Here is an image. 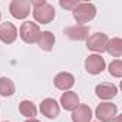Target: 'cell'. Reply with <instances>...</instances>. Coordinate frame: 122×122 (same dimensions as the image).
<instances>
[{
    "mask_svg": "<svg viewBox=\"0 0 122 122\" xmlns=\"http://www.w3.org/2000/svg\"><path fill=\"white\" fill-rule=\"evenodd\" d=\"M30 6H33V17L37 23L47 25L55 19V7L49 5L46 0H33L30 2Z\"/></svg>",
    "mask_w": 122,
    "mask_h": 122,
    "instance_id": "1",
    "label": "cell"
},
{
    "mask_svg": "<svg viewBox=\"0 0 122 122\" xmlns=\"http://www.w3.org/2000/svg\"><path fill=\"white\" fill-rule=\"evenodd\" d=\"M72 12H73V19L79 25L88 23L92 19H95V16H96V7L92 3H82L81 2Z\"/></svg>",
    "mask_w": 122,
    "mask_h": 122,
    "instance_id": "2",
    "label": "cell"
},
{
    "mask_svg": "<svg viewBox=\"0 0 122 122\" xmlns=\"http://www.w3.org/2000/svg\"><path fill=\"white\" fill-rule=\"evenodd\" d=\"M19 33L25 43H37L39 36H40V29L33 22H25L22 23Z\"/></svg>",
    "mask_w": 122,
    "mask_h": 122,
    "instance_id": "3",
    "label": "cell"
},
{
    "mask_svg": "<svg viewBox=\"0 0 122 122\" xmlns=\"http://www.w3.org/2000/svg\"><path fill=\"white\" fill-rule=\"evenodd\" d=\"M98 122H112L116 116H118V108L115 103L111 102H102L98 105L96 112H95Z\"/></svg>",
    "mask_w": 122,
    "mask_h": 122,
    "instance_id": "4",
    "label": "cell"
},
{
    "mask_svg": "<svg viewBox=\"0 0 122 122\" xmlns=\"http://www.w3.org/2000/svg\"><path fill=\"white\" fill-rule=\"evenodd\" d=\"M108 42H109L108 36H106L105 33L98 32V33H93V35L88 36V39H86V46H88L89 50H92V52H95L96 55H99V53H102V52H106V45H108Z\"/></svg>",
    "mask_w": 122,
    "mask_h": 122,
    "instance_id": "5",
    "label": "cell"
},
{
    "mask_svg": "<svg viewBox=\"0 0 122 122\" xmlns=\"http://www.w3.org/2000/svg\"><path fill=\"white\" fill-rule=\"evenodd\" d=\"M9 10L15 19H26L30 15V2L29 0H13L9 5Z\"/></svg>",
    "mask_w": 122,
    "mask_h": 122,
    "instance_id": "6",
    "label": "cell"
},
{
    "mask_svg": "<svg viewBox=\"0 0 122 122\" xmlns=\"http://www.w3.org/2000/svg\"><path fill=\"white\" fill-rule=\"evenodd\" d=\"M85 69L91 75H99L105 69V60L101 55H89L85 60Z\"/></svg>",
    "mask_w": 122,
    "mask_h": 122,
    "instance_id": "7",
    "label": "cell"
},
{
    "mask_svg": "<svg viewBox=\"0 0 122 122\" xmlns=\"http://www.w3.org/2000/svg\"><path fill=\"white\" fill-rule=\"evenodd\" d=\"M65 35L71 40H85L89 35V26L85 25H73L65 29Z\"/></svg>",
    "mask_w": 122,
    "mask_h": 122,
    "instance_id": "8",
    "label": "cell"
},
{
    "mask_svg": "<svg viewBox=\"0 0 122 122\" xmlns=\"http://www.w3.org/2000/svg\"><path fill=\"white\" fill-rule=\"evenodd\" d=\"M17 37V29L13 23L6 22L0 25V40L6 45H10L16 40Z\"/></svg>",
    "mask_w": 122,
    "mask_h": 122,
    "instance_id": "9",
    "label": "cell"
},
{
    "mask_svg": "<svg viewBox=\"0 0 122 122\" xmlns=\"http://www.w3.org/2000/svg\"><path fill=\"white\" fill-rule=\"evenodd\" d=\"M59 111H60L59 103H57L53 98H46V99H43L42 103H40V112H42L46 118H49V119H55V118L59 115Z\"/></svg>",
    "mask_w": 122,
    "mask_h": 122,
    "instance_id": "10",
    "label": "cell"
},
{
    "mask_svg": "<svg viewBox=\"0 0 122 122\" xmlns=\"http://www.w3.org/2000/svg\"><path fill=\"white\" fill-rule=\"evenodd\" d=\"M95 93L99 99L102 101H109L112 98L116 96L118 93V88L113 85V83H99L96 88H95Z\"/></svg>",
    "mask_w": 122,
    "mask_h": 122,
    "instance_id": "11",
    "label": "cell"
},
{
    "mask_svg": "<svg viewBox=\"0 0 122 122\" xmlns=\"http://www.w3.org/2000/svg\"><path fill=\"white\" fill-rule=\"evenodd\" d=\"M55 86L60 91H69L75 85V78L69 72H60L55 76Z\"/></svg>",
    "mask_w": 122,
    "mask_h": 122,
    "instance_id": "12",
    "label": "cell"
},
{
    "mask_svg": "<svg viewBox=\"0 0 122 122\" xmlns=\"http://www.w3.org/2000/svg\"><path fill=\"white\" fill-rule=\"evenodd\" d=\"M79 103H81L79 102V96L75 92H72V91H66V92L62 93V96H60V105H62V108L65 111H71L72 112V111H75L78 108Z\"/></svg>",
    "mask_w": 122,
    "mask_h": 122,
    "instance_id": "13",
    "label": "cell"
},
{
    "mask_svg": "<svg viewBox=\"0 0 122 122\" xmlns=\"http://www.w3.org/2000/svg\"><path fill=\"white\" fill-rule=\"evenodd\" d=\"M92 119V109L88 105L79 103L75 111H72V121L73 122H91Z\"/></svg>",
    "mask_w": 122,
    "mask_h": 122,
    "instance_id": "14",
    "label": "cell"
},
{
    "mask_svg": "<svg viewBox=\"0 0 122 122\" xmlns=\"http://www.w3.org/2000/svg\"><path fill=\"white\" fill-rule=\"evenodd\" d=\"M55 35L49 30H45V32H40V36H39V40H37V45L42 50H46V52H50L55 46Z\"/></svg>",
    "mask_w": 122,
    "mask_h": 122,
    "instance_id": "15",
    "label": "cell"
},
{
    "mask_svg": "<svg viewBox=\"0 0 122 122\" xmlns=\"http://www.w3.org/2000/svg\"><path fill=\"white\" fill-rule=\"evenodd\" d=\"M106 52L113 57H121L122 55V40L119 37H113L106 45Z\"/></svg>",
    "mask_w": 122,
    "mask_h": 122,
    "instance_id": "16",
    "label": "cell"
},
{
    "mask_svg": "<svg viewBox=\"0 0 122 122\" xmlns=\"http://www.w3.org/2000/svg\"><path fill=\"white\" fill-rule=\"evenodd\" d=\"M19 111H20V113L23 116H26L29 119H33L36 116V112H37L36 106H35V103L32 101H22L20 105H19Z\"/></svg>",
    "mask_w": 122,
    "mask_h": 122,
    "instance_id": "17",
    "label": "cell"
},
{
    "mask_svg": "<svg viewBox=\"0 0 122 122\" xmlns=\"http://www.w3.org/2000/svg\"><path fill=\"white\" fill-rule=\"evenodd\" d=\"M16 88L13 81H10L9 78H0V95L2 96H12L15 93Z\"/></svg>",
    "mask_w": 122,
    "mask_h": 122,
    "instance_id": "18",
    "label": "cell"
},
{
    "mask_svg": "<svg viewBox=\"0 0 122 122\" xmlns=\"http://www.w3.org/2000/svg\"><path fill=\"white\" fill-rule=\"evenodd\" d=\"M109 73L115 78H121L122 76V60L121 59H115L109 63V68H108Z\"/></svg>",
    "mask_w": 122,
    "mask_h": 122,
    "instance_id": "19",
    "label": "cell"
},
{
    "mask_svg": "<svg viewBox=\"0 0 122 122\" xmlns=\"http://www.w3.org/2000/svg\"><path fill=\"white\" fill-rule=\"evenodd\" d=\"M79 3H81V2H78V0H60V2H59L60 7H63V9H72V10H73Z\"/></svg>",
    "mask_w": 122,
    "mask_h": 122,
    "instance_id": "20",
    "label": "cell"
},
{
    "mask_svg": "<svg viewBox=\"0 0 122 122\" xmlns=\"http://www.w3.org/2000/svg\"><path fill=\"white\" fill-rule=\"evenodd\" d=\"M25 122H40V121H37V119L33 118V119H27V121H25Z\"/></svg>",
    "mask_w": 122,
    "mask_h": 122,
    "instance_id": "21",
    "label": "cell"
},
{
    "mask_svg": "<svg viewBox=\"0 0 122 122\" xmlns=\"http://www.w3.org/2000/svg\"><path fill=\"white\" fill-rule=\"evenodd\" d=\"M0 19H2V12H0Z\"/></svg>",
    "mask_w": 122,
    "mask_h": 122,
    "instance_id": "22",
    "label": "cell"
},
{
    "mask_svg": "<svg viewBox=\"0 0 122 122\" xmlns=\"http://www.w3.org/2000/svg\"><path fill=\"white\" fill-rule=\"evenodd\" d=\"M5 122H10V121H5Z\"/></svg>",
    "mask_w": 122,
    "mask_h": 122,
    "instance_id": "23",
    "label": "cell"
}]
</instances>
